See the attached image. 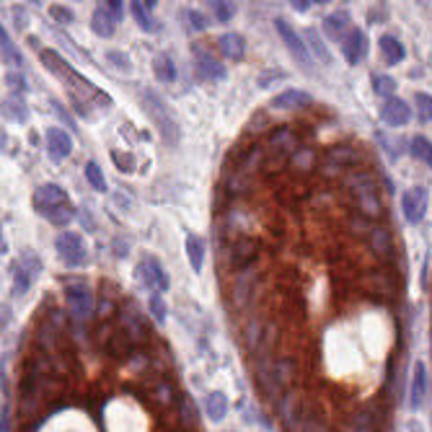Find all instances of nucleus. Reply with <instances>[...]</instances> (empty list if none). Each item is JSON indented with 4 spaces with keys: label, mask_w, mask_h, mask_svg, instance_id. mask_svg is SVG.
I'll list each match as a JSON object with an SVG mask.
<instances>
[{
    "label": "nucleus",
    "mask_w": 432,
    "mask_h": 432,
    "mask_svg": "<svg viewBox=\"0 0 432 432\" xmlns=\"http://www.w3.org/2000/svg\"><path fill=\"white\" fill-rule=\"evenodd\" d=\"M143 104H145L147 117L156 122V127L161 129V135L166 140L168 145H177L179 140V125L171 119V111L166 109V104L156 96V93H145L143 96Z\"/></svg>",
    "instance_id": "nucleus-1"
},
{
    "label": "nucleus",
    "mask_w": 432,
    "mask_h": 432,
    "mask_svg": "<svg viewBox=\"0 0 432 432\" xmlns=\"http://www.w3.org/2000/svg\"><path fill=\"white\" fill-rule=\"evenodd\" d=\"M55 249L60 254V262L65 267H80L89 262V251L83 246V238L78 233H62V236L55 241Z\"/></svg>",
    "instance_id": "nucleus-2"
},
{
    "label": "nucleus",
    "mask_w": 432,
    "mask_h": 432,
    "mask_svg": "<svg viewBox=\"0 0 432 432\" xmlns=\"http://www.w3.org/2000/svg\"><path fill=\"white\" fill-rule=\"evenodd\" d=\"M68 192L62 187H57V184H42L37 192H34V199H31V205H34V210L39 213L42 217L47 215V213H52V210H57L60 205H68Z\"/></svg>",
    "instance_id": "nucleus-3"
},
{
    "label": "nucleus",
    "mask_w": 432,
    "mask_h": 432,
    "mask_svg": "<svg viewBox=\"0 0 432 432\" xmlns=\"http://www.w3.org/2000/svg\"><path fill=\"white\" fill-rule=\"evenodd\" d=\"M402 210L409 226H420L427 213V192L422 187H412L402 195Z\"/></svg>",
    "instance_id": "nucleus-4"
},
{
    "label": "nucleus",
    "mask_w": 432,
    "mask_h": 432,
    "mask_svg": "<svg viewBox=\"0 0 432 432\" xmlns=\"http://www.w3.org/2000/svg\"><path fill=\"white\" fill-rule=\"evenodd\" d=\"M275 29H277V34L282 37V42L287 44V49H290V55H293L300 65H303L305 70H311V57H308V47H305V42L295 34V29L287 24L285 19H277L275 21Z\"/></svg>",
    "instance_id": "nucleus-5"
},
{
    "label": "nucleus",
    "mask_w": 432,
    "mask_h": 432,
    "mask_svg": "<svg viewBox=\"0 0 432 432\" xmlns=\"http://www.w3.org/2000/svg\"><path fill=\"white\" fill-rule=\"evenodd\" d=\"M192 55H195V62L199 73L205 75L207 80H223L226 78V68L223 62L207 49V44H192Z\"/></svg>",
    "instance_id": "nucleus-6"
},
{
    "label": "nucleus",
    "mask_w": 432,
    "mask_h": 432,
    "mask_svg": "<svg viewBox=\"0 0 432 432\" xmlns=\"http://www.w3.org/2000/svg\"><path fill=\"white\" fill-rule=\"evenodd\" d=\"M138 275L150 290H161V293H163V290L171 287L166 272H163V267L158 264V259H153V256H145V259H143V264L138 267Z\"/></svg>",
    "instance_id": "nucleus-7"
},
{
    "label": "nucleus",
    "mask_w": 432,
    "mask_h": 432,
    "mask_svg": "<svg viewBox=\"0 0 432 432\" xmlns=\"http://www.w3.org/2000/svg\"><path fill=\"white\" fill-rule=\"evenodd\" d=\"M381 119L386 125H391V127H404L412 119V109H409V104L404 98H388L384 109H381Z\"/></svg>",
    "instance_id": "nucleus-8"
},
{
    "label": "nucleus",
    "mask_w": 432,
    "mask_h": 432,
    "mask_svg": "<svg viewBox=\"0 0 432 432\" xmlns=\"http://www.w3.org/2000/svg\"><path fill=\"white\" fill-rule=\"evenodd\" d=\"M352 21H350V13L347 10H336V13H329L324 19V34L332 42H339L342 44L344 37L352 31Z\"/></svg>",
    "instance_id": "nucleus-9"
},
{
    "label": "nucleus",
    "mask_w": 432,
    "mask_h": 432,
    "mask_svg": "<svg viewBox=\"0 0 432 432\" xmlns=\"http://www.w3.org/2000/svg\"><path fill=\"white\" fill-rule=\"evenodd\" d=\"M47 150L49 156L55 158V161H62V158H68L73 153V138H70L65 129L60 127H49L47 129Z\"/></svg>",
    "instance_id": "nucleus-10"
},
{
    "label": "nucleus",
    "mask_w": 432,
    "mask_h": 432,
    "mask_svg": "<svg viewBox=\"0 0 432 432\" xmlns=\"http://www.w3.org/2000/svg\"><path fill=\"white\" fill-rule=\"evenodd\" d=\"M217 49H220V55L228 60H233V62H241L246 57V39L236 31H228L223 34L220 39H217Z\"/></svg>",
    "instance_id": "nucleus-11"
},
{
    "label": "nucleus",
    "mask_w": 432,
    "mask_h": 432,
    "mask_svg": "<svg viewBox=\"0 0 432 432\" xmlns=\"http://www.w3.org/2000/svg\"><path fill=\"white\" fill-rule=\"evenodd\" d=\"M365 34L357 26H354L347 37H344V42H342V55H344V60L350 62V65H357L360 60L365 57Z\"/></svg>",
    "instance_id": "nucleus-12"
},
{
    "label": "nucleus",
    "mask_w": 432,
    "mask_h": 432,
    "mask_svg": "<svg viewBox=\"0 0 432 432\" xmlns=\"http://www.w3.org/2000/svg\"><path fill=\"white\" fill-rule=\"evenodd\" d=\"M311 104H314L311 93L298 91V89H290V91H285V93H280V96L272 98V109H280V111H293V109H303V107H311Z\"/></svg>",
    "instance_id": "nucleus-13"
},
{
    "label": "nucleus",
    "mask_w": 432,
    "mask_h": 432,
    "mask_svg": "<svg viewBox=\"0 0 432 432\" xmlns=\"http://www.w3.org/2000/svg\"><path fill=\"white\" fill-rule=\"evenodd\" d=\"M427 396V370H424V363H414L412 370V388H409V406L412 409H420Z\"/></svg>",
    "instance_id": "nucleus-14"
},
{
    "label": "nucleus",
    "mask_w": 432,
    "mask_h": 432,
    "mask_svg": "<svg viewBox=\"0 0 432 432\" xmlns=\"http://www.w3.org/2000/svg\"><path fill=\"white\" fill-rule=\"evenodd\" d=\"M68 305L70 311L78 316V318H86L91 311V293L89 287L83 285H70L68 287Z\"/></svg>",
    "instance_id": "nucleus-15"
},
{
    "label": "nucleus",
    "mask_w": 432,
    "mask_h": 432,
    "mask_svg": "<svg viewBox=\"0 0 432 432\" xmlns=\"http://www.w3.org/2000/svg\"><path fill=\"white\" fill-rule=\"evenodd\" d=\"M114 16L107 10V6H101V8L93 10V16H91V29H93V34L96 37H101V39H111L114 37Z\"/></svg>",
    "instance_id": "nucleus-16"
},
{
    "label": "nucleus",
    "mask_w": 432,
    "mask_h": 432,
    "mask_svg": "<svg viewBox=\"0 0 432 432\" xmlns=\"http://www.w3.org/2000/svg\"><path fill=\"white\" fill-rule=\"evenodd\" d=\"M205 412L213 422H223L228 414V399L223 391H210L205 396Z\"/></svg>",
    "instance_id": "nucleus-17"
},
{
    "label": "nucleus",
    "mask_w": 432,
    "mask_h": 432,
    "mask_svg": "<svg viewBox=\"0 0 432 432\" xmlns=\"http://www.w3.org/2000/svg\"><path fill=\"white\" fill-rule=\"evenodd\" d=\"M378 47H381V52H384V57H386V62H388V65H399V62L406 57V49H404V44L396 39V37H391V34L381 37Z\"/></svg>",
    "instance_id": "nucleus-18"
},
{
    "label": "nucleus",
    "mask_w": 432,
    "mask_h": 432,
    "mask_svg": "<svg viewBox=\"0 0 432 432\" xmlns=\"http://www.w3.org/2000/svg\"><path fill=\"white\" fill-rule=\"evenodd\" d=\"M187 256H189V264L195 272H202V262H205V244H202V238L195 236V233H187Z\"/></svg>",
    "instance_id": "nucleus-19"
},
{
    "label": "nucleus",
    "mask_w": 432,
    "mask_h": 432,
    "mask_svg": "<svg viewBox=\"0 0 432 432\" xmlns=\"http://www.w3.org/2000/svg\"><path fill=\"white\" fill-rule=\"evenodd\" d=\"M254 251L256 246L254 241H249V238H241L236 246H233V254H231V264L236 267V269H241V267H246L251 259H254Z\"/></svg>",
    "instance_id": "nucleus-20"
},
{
    "label": "nucleus",
    "mask_w": 432,
    "mask_h": 432,
    "mask_svg": "<svg viewBox=\"0 0 432 432\" xmlns=\"http://www.w3.org/2000/svg\"><path fill=\"white\" fill-rule=\"evenodd\" d=\"M3 114H6V119H10V122H26V117H29L26 104L21 101V96L6 98V101H3Z\"/></svg>",
    "instance_id": "nucleus-21"
},
{
    "label": "nucleus",
    "mask_w": 432,
    "mask_h": 432,
    "mask_svg": "<svg viewBox=\"0 0 432 432\" xmlns=\"http://www.w3.org/2000/svg\"><path fill=\"white\" fill-rule=\"evenodd\" d=\"M153 70H156V78L161 83H174L177 80V65L168 55H158L156 62H153Z\"/></svg>",
    "instance_id": "nucleus-22"
},
{
    "label": "nucleus",
    "mask_w": 432,
    "mask_h": 432,
    "mask_svg": "<svg viewBox=\"0 0 432 432\" xmlns=\"http://www.w3.org/2000/svg\"><path fill=\"white\" fill-rule=\"evenodd\" d=\"M370 249L381 256H388L393 251L391 236L386 233L384 228H373V231H370Z\"/></svg>",
    "instance_id": "nucleus-23"
},
{
    "label": "nucleus",
    "mask_w": 432,
    "mask_h": 432,
    "mask_svg": "<svg viewBox=\"0 0 432 432\" xmlns=\"http://www.w3.org/2000/svg\"><path fill=\"white\" fill-rule=\"evenodd\" d=\"M0 44H3V60H6V65H10V68H21V55L16 52V47H13V42H10L6 26L0 29Z\"/></svg>",
    "instance_id": "nucleus-24"
},
{
    "label": "nucleus",
    "mask_w": 432,
    "mask_h": 432,
    "mask_svg": "<svg viewBox=\"0 0 432 432\" xmlns=\"http://www.w3.org/2000/svg\"><path fill=\"white\" fill-rule=\"evenodd\" d=\"M31 272L24 264H13V293L26 295V290L31 287Z\"/></svg>",
    "instance_id": "nucleus-25"
},
{
    "label": "nucleus",
    "mask_w": 432,
    "mask_h": 432,
    "mask_svg": "<svg viewBox=\"0 0 432 432\" xmlns=\"http://www.w3.org/2000/svg\"><path fill=\"white\" fill-rule=\"evenodd\" d=\"M412 156L417 158V161H422V163H427V166L432 168V143L427 138H422V135H420V138H414L412 140Z\"/></svg>",
    "instance_id": "nucleus-26"
},
{
    "label": "nucleus",
    "mask_w": 432,
    "mask_h": 432,
    "mask_svg": "<svg viewBox=\"0 0 432 432\" xmlns=\"http://www.w3.org/2000/svg\"><path fill=\"white\" fill-rule=\"evenodd\" d=\"M49 220V223H52V226H68L70 220H73V217H75V207L70 205H60L57 210H52V213H47V215H44Z\"/></svg>",
    "instance_id": "nucleus-27"
},
{
    "label": "nucleus",
    "mask_w": 432,
    "mask_h": 432,
    "mask_svg": "<svg viewBox=\"0 0 432 432\" xmlns=\"http://www.w3.org/2000/svg\"><path fill=\"white\" fill-rule=\"evenodd\" d=\"M83 174H86V179H89V184L96 192H107V181H104V171L98 168V163H93V161H89L86 163V168H83Z\"/></svg>",
    "instance_id": "nucleus-28"
},
{
    "label": "nucleus",
    "mask_w": 432,
    "mask_h": 432,
    "mask_svg": "<svg viewBox=\"0 0 432 432\" xmlns=\"http://www.w3.org/2000/svg\"><path fill=\"white\" fill-rule=\"evenodd\" d=\"M129 10H132V16H135V21H138V26L143 31H153V21H150V16H147V8L145 3H129Z\"/></svg>",
    "instance_id": "nucleus-29"
},
{
    "label": "nucleus",
    "mask_w": 432,
    "mask_h": 432,
    "mask_svg": "<svg viewBox=\"0 0 432 432\" xmlns=\"http://www.w3.org/2000/svg\"><path fill=\"white\" fill-rule=\"evenodd\" d=\"M305 42H308V49H311V52H314L321 62H329V60H332L329 57V52H326V47H324V42H321V37H318L316 31H308V34H305Z\"/></svg>",
    "instance_id": "nucleus-30"
},
{
    "label": "nucleus",
    "mask_w": 432,
    "mask_h": 432,
    "mask_svg": "<svg viewBox=\"0 0 432 432\" xmlns=\"http://www.w3.org/2000/svg\"><path fill=\"white\" fill-rule=\"evenodd\" d=\"M150 314H153V318H156L158 324H163L166 321V305H163V300H161V295H158V290H150Z\"/></svg>",
    "instance_id": "nucleus-31"
},
{
    "label": "nucleus",
    "mask_w": 432,
    "mask_h": 432,
    "mask_svg": "<svg viewBox=\"0 0 432 432\" xmlns=\"http://www.w3.org/2000/svg\"><path fill=\"white\" fill-rule=\"evenodd\" d=\"M373 89L381 96H391L393 91H396V80L391 75H373Z\"/></svg>",
    "instance_id": "nucleus-32"
},
{
    "label": "nucleus",
    "mask_w": 432,
    "mask_h": 432,
    "mask_svg": "<svg viewBox=\"0 0 432 432\" xmlns=\"http://www.w3.org/2000/svg\"><path fill=\"white\" fill-rule=\"evenodd\" d=\"M213 13H215L217 21L228 24V21L233 19V13H236V6H233V3H226V0H220V3H213Z\"/></svg>",
    "instance_id": "nucleus-33"
},
{
    "label": "nucleus",
    "mask_w": 432,
    "mask_h": 432,
    "mask_svg": "<svg viewBox=\"0 0 432 432\" xmlns=\"http://www.w3.org/2000/svg\"><path fill=\"white\" fill-rule=\"evenodd\" d=\"M122 321H125V326H127V332H129V336H132V339H138V342H143V339H145V326L138 321V316H135V314L125 316Z\"/></svg>",
    "instance_id": "nucleus-34"
},
{
    "label": "nucleus",
    "mask_w": 432,
    "mask_h": 432,
    "mask_svg": "<svg viewBox=\"0 0 432 432\" xmlns=\"http://www.w3.org/2000/svg\"><path fill=\"white\" fill-rule=\"evenodd\" d=\"M417 109H420V122H432V96L430 93H417Z\"/></svg>",
    "instance_id": "nucleus-35"
},
{
    "label": "nucleus",
    "mask_w": 432,
    "mask_h": 432,
    "mask_svg": "<svg viewBox=\"0 0 432 432\" xmlns=\"http://www.w3.org/2000/svg\"><path fill=\"white\" fill-rule=\"evenodd\" d=\"M111 158H114V163H117V168L122 171V174H129V171H135V158L129 156V153L114 150V153H111Z\"/></svg>",
    "instance_id": "nucleus-36"
},
{
    "label": "nucleus",
    "mask_w": 432,
    "mask_h": 432,
    "mask_svg": "<svg viewBox=\"0 0 432 432\" xmlns=\"http://www.w3.org/2000/svg\"><path fill=\"white\" fill-rule=\"evenodd\" d=\"M329 158L336 161V168H339V163H354V161H357V153L350 150V147H334V150L329 153Z\"/></svg>",
    "instance_id": "nucleus-37"
},
{
    "label": "nucleus",
    "mask_w": 432,
    "mask_h": 432,
    "mask_svg": "<svg viewBox=\"0 0 432 432\" xmlns=\"http://www.w3.org/2000/svg\"><path fill=\"white\" fill-rule=\"evenodd\" d=\"M6 86L13 91V96H21L24 89H26V80L21 78L19 73H8V75H6Z\"/></svg>",
    "instance_id": "nucleus-38"
},
{
    "label": "nucleus",
    "mask_w": 432,
    "mask_h": 432,
    "mask_svg": "<svg viewBox=\"0 0 432 432\" xmlns=\"http://www.w3.org/2000/svg\"><path fill=\"white\" fill-rule=\"evenodd\" d=\"M350 432H375L373 430V422H370V417L368 414H357L354 417L352 427H350Z\"/></svg>",
    "instance_id": "nucleus-39"
},
{
    "label": "nucleus",
    "mask_w": 432,
    "mask_h": 432,
    "mask_svg": "<svg viewBox=\"0 0 432 432\" xmlns=\"http://www.w3.org/2000/svg\"><path fill=\"white\" fill-rule=\"evenodd\" d=\"M49 13H52V19L55 21H60V24H73V10H68V8H62V6H52L49 8Z\"/></svg>",
    "instance_id": "nucleus-40"
},
{
    "label": "nucleus",
    "mask_w": 432,
    "mask_h": 432,
    "mask_svg": "<svg viewBox=\"0 0 432 432\" xmlns=\"http://www.w3.org/2000/svg\"><path fill=\"white\" fill-rule=\"evenodd\" d=\"M187 19H189V24H192L197 31H205L207 29V19L202 16V13H199V10H189Z\"/></svg>",
    "instance_id": "nucleus-41"
},
{
    "label": "nucleus",
    "mask_w": 432,
    "mask_h": 432,
    "mask_svg": "<svg viewBox=\"0 0 432 432\" xmlns=\"http://www.w3.org/2000/svg\"><path fill=\"white\" fill-rule=\"evenodd\" d=\"M107 60H109V62H117V65H119V68H122V70L132 68V62H129V57H127V55H122V52H109Z\"/></svg>",
    "instance_id": "nucleus-42"
},
{
    "label": "nucleus",
    "mask_w": 432,
    "mask_h": 432,
    "mask_svg": "<svg viewBox=\"0 0 432 432\" xmlns=\"http://www.w3.org/2000/svg\"><path fill=\"white\" fill-rule=\"evenodd\" d=\"M104 6H107V10L111 13V16H114V21H122V16H125V8H122V6H125V3L111 0V3H104Z\"/></svg>",
    "instance_id": "nucleus-43"
},
{
    "label": "nucleus",
    "mask_w": 432,
    "mask_h": 432,
    "mask_svg": "<svg viewBox=\"0 0 432 432\" xmlns=\"http://www.w3.org/2000/svg\"><path fill=\"white\" fill-rule=\"evenodd\" d=\"M52 107H55V111H57L60 117H62V119H65V122H68L70 129H75V125H73V119H70V114H68V111H65V109H62V107H60L57 101H52Z\"/></svg>",
    "instance_id": "nucleus-44"
},
{
    "label": "nucleus",
    "mask_w": 432,
    "mask_h": 432,
    "mask_svg": "<svg viewBox=\"0 0 432 432\" xmlns=\"http://www.w3.org/2000/svg\"><path fill=\"white\" fill-rule=\"evenodd\" d=\"M311 6H314L311 0H293V8H295V10H300V13H305V10L311 8Z\"/></svg>",
    "instance_id": "nucleus-45"
}]
</instances>
